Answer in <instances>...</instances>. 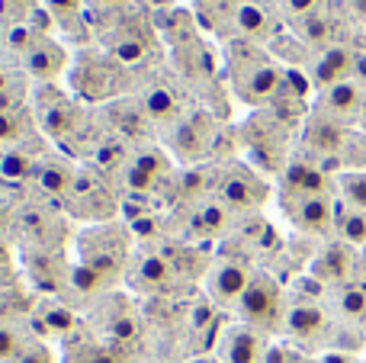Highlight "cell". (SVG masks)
Masks as SVG:
<instances>
[{
	"mask_svg": "<svg viewBox=\"0 0 366 363\" xmlns=\"http://www.w3.org/2000/svg\"><path fill=\"white\" fill-rule=\"evenodd\" d=\"M238 312L244 319V325H254V328L273 325V319L280 312V287L273 283V277H267V274L251 277L247 289L238 299Z\"/></svg>",
	"mask_w": 366,
	"mask_h": 363,
	"instance_id": "6da1fadb",
	"label": "cell"
},
{
	"mask_svg": "<svg viewBox=\"0 0 366 363\" xmlns=\"http://www.w3.org/2000/svg\"><path fill=\"white\" fill-rule=\"evenodd\" d=\"M267 341L254 325H232L219 341V363H264Z\"/></svg>",
	"mask_w": 366,
	"mask_h": 363,
	"instance_id": "7a4b0ae2",
	"label": "cell"
},
{
	"mask_svg": "<svg viewBox=\"0 0 366 363\" xmlns=\"http://www.w3.org/2000/svg\"><path fill=\"white\" fill-rule=\"evenodd\" d=\"M251 270L244 267V264L238 261H219L212 267V274H209V296H212L215 302H222V306H228V302H238L241 293L247 289V283H251Z\"/></svg>",
	"mask_w": 366,
	"mask_h": 363,
	"instance_id": "3957f363",
	"label": "cell"
},
{
	"mask_svg": "<svg viewBox=\"0 0 366 363\" xmlns=\"http://www.w3.org/2000/svg\"><path fill=\"white\" fill-rule=\"evenodd\" d=\"M234 84H238V94L244 100L260 103V100H270L280 90V71L273 64H267L264 58H257L247 74H234Z\"/></svg>",
	"mask_w": 366,
	"mask_h": 363,
	"instance_id": "277c9868",
	"label": "cell"
},
{
	"mask_svg": "<svg viewBox=\"0 0 366 363\" xmlns=\"http://www.w3.org/2000/svg\"><path fill=\"white\" fill-rule=\"evenodd\" d=\"M286 209H290L292 222L305 232H325L335 219V206L328 197H296L292 203L286 199Z\"/></svg>",
	"mask_w": 366,
	"mask_h": 363,
	"instance_id": "5b68a950",
	"label": "cell"
},
{
	"mask_svg": "<svg viewBox=\"0 0 366 363\" xmlns=\"http://www.w3.org/2000/svg\"><path fill=\"white\" fill-rule=\"evenodd\" d=\"M283 187H286V197H325V190H328V177H325L322 167L292 161L283 174Z\"/></svg>",
	"mask_w": 366,
	"mask_h": 363,
	"instance_id": "8992f818",
	"label": "cell"
},
{
	"mask_svg": "<svg viewBox=\"0 0 366 363\" xmlns=\"http://www.w3.org/2000/svg\"><path fill=\"white\" fill-rule=\"evenodd\" d=\"M354 61H357V55L350 49L331 45V49L315 61V84L328 90V87H335V84L347 81V74H354Z\"/></svg>",
	"mask_w": 366,
	"mask_h": 363,
	"instance_id": "52a82bcc",
	"label": "cell"
},
{
	"mask_svg": "<svg viewBox=\"0 0 366 363\" xmlns=\"http://www.w3.org/2000/svg\"><path fill=\"white\" fill-rule=\"evenodd\" d=\"M354 270V251L347 244H331L315 264H312V274L322 283H344Z\"/></svg>",
	"mask_w": 366,
	"mask_h": 363,
	"instance_id": "ba28073f",
	"label": "cell"
},
{
	"mask_svg": "<svg viewBox=\"0 0 366 363\" xmlns=\"http://www.w3.org/2000/svg\"><path fill=\"white\" fill-rule=\"evenodd\" d=\"M164 171H167L164 154H161V151H145V154H139V158L129 164L126 187H129V190H135V193H145V190H152V187L158 184V177Z\"/></svg>",
	"mask_w": 366,
	"mask_h": 363,
	"instance_id": "9c48e42d",
	"label": "cell"
},
{
	"mask_svg": "<svg viewBox=\"0 0 366 363\" xmlns=\"http://www.w3.org/2000/svg\"><path fill=\"white\" fill-rule=\"evenodd\" d=\"M360 100H363V94L357 81H341L325 90V109L335 116H354L360 109Z\"/></svg>",
	"mask_w": 366,
	"mask_h": 363,
	"instance_id": "30bf717a",
	"label": "cell"
},
{
	"mask_svg": "<svg viewBox=\"0 0 366 363\" xmlns=\"http://www.w3.org/2000/svg\"><path fill=\"white\" fill-rule=\"evenodd\" d=\"M286 328H290L296 338H312L325 328V312L312 302H302V306H292L290 315H286Z\"/></svg>",
	"mask_w": 366,
	"mask_h": 363,
	"instance_id": "8fae6325",
	"label": "cell"
},
{
	"mask_svg": "<svg viewBox=\"0 0 366 363\" xmlns=\"http://www.w3.org/2000/svg\"><path fill=\"white\" fill-rule=\"evenodd\" d=\"M26 61H29V71L36 77H55L64 64V55L55 42H36L26 55Z\"/></svg>",
	"mask_w": 366,
	"mask_h": 363,
	"instance_id": "7c38bea8",
	"label": "cell"
},
{
	"mask_svg": "<svg viewBox=\"0 0 366 363\" xmlns=\"http://www.w3.org/2000/svg\"><path fill=\"white\" fill-rule=\"evenodd\" d=\"M167 280H171V264H167L161 254H145L139 261V267H135V283L145 289L148 287L158 289V287H164Z\"/></svg>",
	"mask_w": 366,
	"mask_h": 363,
	"instance_id": "4fadbf2b",
	"label": "cell"
},
{
	"mask_svg": "<svg viewBox=\"0 0 366 363\" xmlns=\"http://www.w3.org/2000/svg\"><path fill=\"white\" fill-rule=\"evenodd\" d=\"M219 190H222V199L232 206H254L260 199V193L254 190V184L247 177H225Z\"/></svg>",
	"mask_w": 366,
	"mask_h": 363,
	"instance_id": "5bb4252c",
	"label": "cell"
},
{
	"mask_svg": "<svg viewBox=\"0 0 366 363\" xmlns=\"http://www.w3.org/2000/svg\"><path fill=\"white\" fill-rule=\"evenodd\" d=\"M142 109H145V116H152V119H171V116L177 113V100H174L171 90L152 87L142 96Z\"/></svg>",
	"mask_w": 366,
	"mask_h": 363,
	"instance_id": "9a60e30c",
	"label": "cell"
},
{
	"mask_svg": "<svg viewBox=\"0 0 366 363\" xmlns=\"http://www.w3.org/2000/svg\"><path fill=\"white\" fill-rule=\"evenodd\" d=\"M309 141L318 151H337L344 141V129L337 126V122L318 119V122H312V129H309Z\"/></svg>",
	"mask_w": 366,
	"mask_h": 363,
	"instance_id": "2e32d148",
	"label": "cell"
},
{
	"mask_svg": "<svg viewBox=\"0 0 366 363\" xmlns=\"http://www.w3.org/2000/svg\"><path fill=\"white\" fill-rule=\"evenodd\" d=\"M36 177H39V187H42L45 193H51V197H61V193H68L71 187H74L71 171H64L61 164H42Z\"/></svg>",
	"mask_w": 366,
	"mask_h": 363,
	"instance_id": "e0dca14e",
	"label": "cell"
},
{
	"mask_svg": "<svg viewBox=\"0 0 366 363\" xmlns=\"http://www.w3.org/2000/svg\"><path fill=\"white\" fill-rule=\"evenodd\" d=\"M337 229L347 244H366V212H341L337 209Z\"/></svg>",
	"mask_w": 366,
	"mask_h": 363,
	"instance_id": "ac0fdd59",
	"label": "cell"
},
{
	"mask_svg": "<svg viewBox=\"0 0 366 363\" xmlns=\"http://www.w3.org/2000/svg\"><path fill=\"white\" fill-rule=\"evenodd\" d=\"M337 306L347 319H366V287H360V283L344 287L341 296H337Z\"/></svg>",
	"mask_w": 366,
	"mask_h": 363,
	"instance_id": "d6986e66",
	"label": "cell"
},
{
	"mask_svg": "<svg viewBox=\"0 0 366 363\" xmlns=\"http://www.w3.org/2000/svg\"><path fill=\"white\" fill-rule=\"evenodd\" d=\"M107 283V277H100L90 264H74L71 267V287L77 289V293H84V296H90V293H100V287Z\"/></svg>",
	"mask_w": 366,
	"mask_h": 363,
	"instance_id": "ffe728a7",
	"label": "cell"
},
{
	"mask_svg": "<svg viewBox=\"0 0 366 363\" xmlns=\"http://www.w3.org/2000/svg\"><path fill=\"white\" fill-rule=\"evenodd\" d=\"M228 222L225 206L222 203H206L199 212H196V229L199 232H222Z\"/></svg>",
	"mask_w": 366,
	"mask_h": 363,
	"instance_id": "44dd1931",
	"label": "cell"
},
{
	"mask_svg": "<svg viewBox=\"0 0 366 363\" xmlns=\"http://www.w3.org/2000/svg\"><path fill=\"white\" fill-rule=\"evenodd\" d=\"M341 190H344V197H347L350 206H357L360 212H366V174H344Z\"/></svg>",
	"mask_w": 366,
	"mask_h": 363,
	"instance_id": "7402d4cb",
	"label": "cell"
},
{
	"mask_svg": "<svg viewBox=\"0 0 366 363\" xmlns=\"http://www.w3.org/2000/svg\"><path fill=\"white\" fill-rule=\"evenodd\" d=\"M0 174H4L6 180H23L32 174V161L29 154H4V161H0Z\"/></svg>",
	"mask_w": 366,
	"mask_h": 363,
	"instance_id": "603a6c76",
	"label": "cell"
},
{
	"mask_svg": "<svg viewBox=\"0 0 366 363\" xmlns=\"http://www.w3.org/2000/svg\"><path fill=\"white\" fill-rule=\"evenodd\" d=\"M238 26L244 32H251V36H257V32L267 29V13L260 10L257 4H244L238 6Z\"/></svg>",
	"mask_w": 366,
	"mask_h": 363,
	"instance_id": "cb8c5ba5",
	"label": "cell"
},
{
	"mask_svg": "<svg viewBox=\"0 0 366 363\" xmlns=\"http://www.w3.org/2000/svg\"><path fill=\"white\" fill-rule=\"evenodd\" d=\"M302 36H305V42H312V45L328 42L331 23L322 16V13H312V16H305V23H302Z\"/></svg>",
	"mask_w": 366,
	"mask_h": 363,
	"instance_id": "d4e9b609",
	"label": "cell"
},
{
	"mask_svg": "<svg viewBox=\"0 0 366 363\" xmlns=\"http://www.w3.org/2000/svg\"><path fill=\"white\" fill-rule=\"evenodd\" d=\"M19 351H23V341H19L16 328H13V325H0V363H10Z\"/></svg>",
	"mask_w": 366,
	"mask_h": 363,
	"instance_id": "484cf974",
	"label": "cell"
},
{
	"mask_svg": "<svg viewBox=\"0 0 366 363\" xmlns=\"http://www.w3.org/2000/svg\"><path fill=\"white\" fill-rule=\"evenodd\" d=\"M45 325L58 334H68L71 328H74V312L61 309V306H51V309H45Z\"/></svg>",
	"mask_w": 366,
	"mask_h": 363,
	"instance_id": "4316f807",
	"label": "cell"
},
{
	"mask_svg": "<svg viewBox=\"0 0 366 363\" xmlns=\"http://www.w3.org/2000/svg\"><path fill=\"white\" fill-rule=\"evenodd\" d=\"M109 334H113L116 341H122V344H129V341L139 338V322L132 319V315H119V319H113V325H109Z\"/></svg>",
	"mask_w": 366,
	"mask_h": 363,
	"instance_id": "83f0119b",
	"label": "cell"
},
{
	"mask_svg": "<svg viewBox=\"0 0 366 363\" xmlns=\"http://www.w3.org/2000/svg\"><path fill=\"white\" fill-rule=\"evenodd\" d=\"M113 55L119 58L122 64H139L142 58H145V45L135 42V39H122V42H116Z\"/></svg>",
	"mask_w": 366,
	"mask_h": 363,
	"instance_id": "f1b7e54d",
	"label": "cell"
},
{
	"mask_svg": "<svg viewBox=\"0 0 366 363\" xmlns=\"http://www.w3.org/2000/svg\"><path fill=\"white\" fill-rule=\"evenodd\" d=\"M10 363H55L45 344H23V351L16 354Z\"/></svg>",
	"mask_w": 366,
	"mask_h": 363,
	"instance_id": "f546056e",
	"label": "cell"
},
{
	"mask_svg": "<svg viewBox=\"0 0 366 363\" xmlns=\"http://www.w3.org/2000/svg\"><path fill=\"white\" fill-rule=\"evenodd\" d=\"M32 42H36V32L29 29V23H23V26H13L10 29V45L13 49H32Z\"/></svg>",
	"mask_w": 366,
	"mask_h": 363,
	"instance_id": "4dcf8cb0",
	"label": "cell"
},
{
	"mask_svg": "<svg viewBox=\"0 0 366 363\" xmlns=\"http://www.w3.org/2000/svg\"><path fill=\"white\" fill-rule=\"evenodd\" d=\"M16 132H19L16 116H13V113H0V141L16 139Z\"/></svg>",
	"mask_w": 366,
	"mask_h": 363,
	"instance_id": "1f68e13d",
	"label": "cell"
},
{
	"mask_svg": "<svg viewBox=\"0 0 366 363\" xmlns=\"http://www.w3.org/2000/svg\"><path fill=\"white\" fill-rule=\"evenodd\" d=\"M49 26H51L49 13H45V10H29V29L36 32V36H39V32L45 36V32H49Z\"/></svg>",
	"mask_w": 366,
	"mask_h": 363,
	"instance_id": "d6a6232c",
	"label": "cell"
},
{
	"mask_svg": "<svg viewBox=\"0 0 366 363\" xmlns=\"http://www.w3.org/2000/svg\"><path fill=\"white\" fill-rule=\"evenodd\" d=\"M84 363H126V360H122L116 351H107V347H97V351H90V354H87V360H84Z\"/></svg>",
	"mask_w": 366,
	"mask_h": 363,
	"instance_id": "836d02e7",
	"label": "cell"
},
{
	"mask_svg": "<svg viewBox=\"0 0 366 363\" xmlns=\"http://www.w3.org/2000/svg\"><path fill=\"white\" fill-rule=\"evenodd\" d=\"M315 4L318 0H286V6H290L296 16H312V13H315Z\"/></svg>",
	"mask_w": 366,
	"mask_h": 363,
	"instance_id": "e575fe53",
	"label": "cell"
},
{
	"mask_svg": "<svg viewBox=\"0 0 366 363\" xmlns=\"http://www.w3.org/2000/svg\"><path fill=\"white\" fill-rule=\"evenodd\" d=\"M292 357L283 351V347H267V357H264V363H290Z\"/></svg>",
	"mask_w": 366,
	"mask_h": 363,
	"instance_id": "d590c367",
	"label": "cell"
},
{
	"mask_svg": "<svg viewBox=\"0 0 366 363\" xmlns=\"http://www.w3.org/2000/svg\"><path fill=\"white\" fill-rule=\"evenodd\" d=\"M135 229L139 235H154V219H135Z\"/></svg>",
	"mask_w": 366,
	"mask_h": 363,
	"instance_id": "8d00e7d4",
	"label": "cell"
},
{
	"mask_svg": "<svg viewBox=\"0 0 366 363\" xmlns=\"http://www.w3.org/2000/svg\"><path fill=\"white\" fill-rule=\"evenodd\" d=\"M354 77H357V81H366V55H357V61H354Z\"/></svg>",
	"mask_w": 366,
	"mask_h": 363,
	"instance_id": "74e56055",
	"label": "cell"
},
{
	"mask_svg": "<svg viewBox=\"0 0 366 363\" xmlns=\"http://www.w3.org/2000/svg\"><path fill=\"white\" fill-rule=\"evenodd\" d=\"M347 6H350V13H354V16L366 19V0H347Z\"/></svg>",
	"mask_w": 366,
	"mask_h": 363,
	"instance_id": "f35d334b",
	"label": "cell"
},
{
	"mask_svg": "<svg viewBox=\"0 0 366 363\" xmlns=\"http://www.w3.org/2000/svg\"><path fill=\"white\" fill-rule=\"evenodd\" d=\"M49 6L51 10H74L77 0H49Z\"/></svg>",
	"mask_w": 366,
	"mask_h": 363,
	"instance_id": "ab89813d",
	"label": "cell"
},
{
	"mask_svg": "<svg viewBox=\"0 0 366 363\" xmlns=\"http://www.w3.org/2000/svg\"><path fill=\"white\" fill-rule=\"evenodd\" d=\"M322 363H354V360H350L347 354H328V357H325Z\"/></svg>",
	"mask_w": 366,
	"mask_h": 363,
	"instance_id": "60d3db41",
	"label": "cell"
},
{
	"mask_svg": "<svg viewBox=\"0 0 366 363\" xmlns=\"http://www.w3.org/2000/svg\"><path fill=\"white\" fill-rule=\"evenodd\" d=\"M0 90H10V84H6V74L0 71Z\"/></svg>",
	"mask_w": 366,
	"mask_h": 363,
	"instance_id": "b9f144b4",
	"label": "cell"
},
{
	"mask_svg": "<svg viewBox=\"0 0 366 363\" xmlns=\"http://www.w3.org/2000/svg\"><path fill=\"white\" fill-rule=\"evenodd\" d=\"M290 363H305V360H299V357H292V360H290Z\"/></svg>",
	"mask_w": 366,
	"mask_h": 363,
	"instance_id": "7bdbcfd3",
	"label": "cell"
},
{
	"mask_svg": "<svg viewBox=\"0 0 366 363\" xmlns=\"http://www.w3.org/2000/svg\"><path fill=\"white\" fill-rule=\"evenodd\" d=\"M13 4H29V0H13Z\"/></svg>",
	"mask_w": 366,
	"mask_h": 363,
	"instance_id": "ee69618b",
	"label": "cell"
},
{
	"mask_svg": "<svg viewBox=\"0 0 366 363\" xmlns=\"http://www.w3.org/2000/svg\"><path fill=\"white\" fill-rule=\"evenodd\" d=\"M107 4H119V0H107Z\"/></svg>",
	"mask_w": 366,
	"mask_h": 363,
	"instance_id": "f6af8a7d",
	"label": "cell"
}]
</instances>
